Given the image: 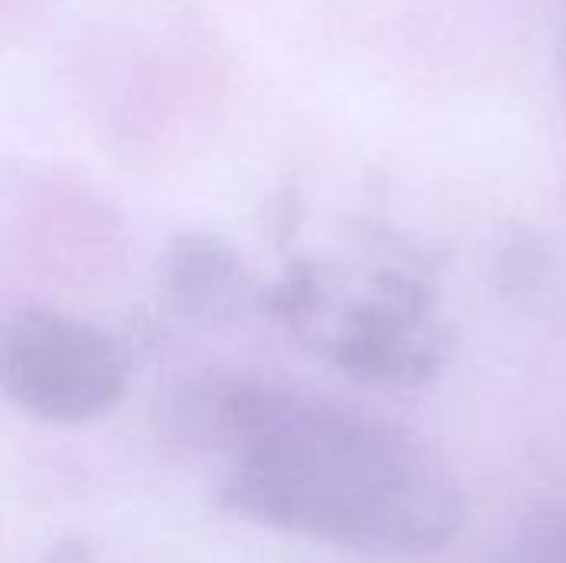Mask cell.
I'll return each instance as SVG.
<instances>
[{"mask_svg": "<svg viewBox=\"0 0 566 563\" xmlns=\"http://www.w3.org/2000/svg\"><path fill=\"white\" fill-rule=\"evenodd\" d=\"M189 411L219 455L212 498L235 518L388 557L434 554L464 531L451 471L365 411L259 378L202 385Z\"/></svg>", "mask_w": 566, "mask_h": 563, "instance_id": "1", "label": "cell"}, {"mask_svg": "<svg viewBox=\"0 0 566 563\" xmlns=\"http://www.w3.org/2000/svg\"><path fill=\"white\" fill-rule=\"evenodd\" d=\"M259 309L355 385L421 388L451 358L438 289L405 259H295Z\"/></svg>", "mask_w": 566, "mask_h": 563, "instance_id": "2", "label": "cell"}, {"mask_svg": "<svg viewBox=\"0 0 566 563\" xmlns=\"http://www.w3.org/2000/svg\"><path fill=\"white\" fill-rule=\"evenodd\" d=\"M0 378L3 395L23 415L46 425H86L123 402L129 362L103 329L30 305L3 322Z\"/></svg>", "mask_w": 566, "mask_h": 563, "instance_id": "3", "label": "cell"}, {"mask_svg": "<svg viewBox=\"0 0 566 563\" xmlns=\"http://www.w3.org/2000/svg\"><path fill=\"white\" fill-rule=\"evenodd\" d=\"M159 282L176 315L192 325H232L262 305V289L245 269L239 249L212 232H179L169 239Z\"/></svg>", "mask_w": 566, "mask_h": 563, "instance_id": "4", "label": "cell"}, {"mask_svg": "<svg viewBox=\"0 0 566 563\" xmlns=\"http://www.w3.org/2000/svg\"><path fill=\"white\" fill-rule=\"evenodd\" d=\"M488 563H566V511L531 514Z\"/></svg>", "mask_w": 566, "mask_h": 563, "instance_id": "5", "label": "cell"}, {"mask_svg": "<svg viewBox=\"0 0 566 563\" xmlns=\"http://www.w3.org/2000/svg\"><path fill=\"white\" fill-rule=\"evenodd\" d=\"M43 563H96V557L83 544H56Z\"/></svg>", "mask_w": 566, "mask_h": 563, "instance_id": "6", "label": "cell"}, {"mask_svg": "<svg viewBox=\"0 0 566 563\" xmlns=\"http://www.w3.org/2000/svg\"><path fill=\"white\" fill-rule=\"evenodd\" d=\"M564 73H566V33H564Z\"/></svg>", "mask_w": 566, "mask_h": 563, "instance_id": "7", "label": "cell"}]
</instances>
